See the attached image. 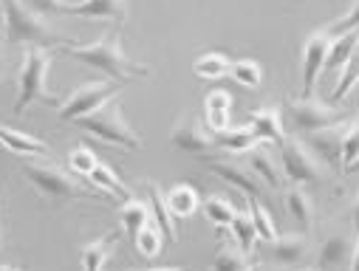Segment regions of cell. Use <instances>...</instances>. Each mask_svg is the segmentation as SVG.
<instances>
[{
	"label": "cell",
	"instance_id": "20",
	"mask_svg": "<svg viewBox=\"0 0 359 271\" xmlns=\"http://www.w3.org/2000/svg\"><path fill=\"white\" fill-rule=\"evenodd\" d=\"M283 207H286V212H289V218L294 223H300L303 229L311 226V221H314V204H311L309 193L303 190V184H292V187L283 190Z\"/></svg>",
	"mask_w": 359,
	"mask_h": 271
},
{
	"label": "cell",
	"instance_id": "8",
	"mask_svg": "<svg viewBox=\"0 0 359 271\" xmlns=\"http://www.w3.org/2000/svg\"><path fill=\"white\" fill-rule=\"evenodd\" d=\"M278 147H280V169L286 181H292V184H317V181L325 178L323 161L303 141L283 139Z\"/></svg>",
	"mask_w": 359,
	"mask_h": 271
},
{
	"label": "cell",
	"instance_id": "2",
	"mask_svg": "<svg viewBox=\"0 0 359 271\" xmlns=\"http://www.w3.org/2000/svg\"><path fill=\"white\" fill-rule=\"evenodd\" d=\"M0 12H4V23H6V43L9 46H62L71 43L65 37H60L48 20L43 15H37L34 9H29L23 0H0Z\"/></svg>",
	"mask_w": 359,
	"mask_h": 271
},
{
	"label": "cell",
	"instance_id": "14",
	"mask_svg": "<svg viewBox=\"0 0 359 271\" xmlns=\"http://www.w3.org/2000/svg\"><path fill=\"white\" fill-rule=\"evenodd\" d=\"M65 18H85V20H114L116 26L128 18V0H76L62 4Z\"/></svg>",
	"mask_w": 359,
	"mask_h": 271
},
{
	"label": "cell",
	"instance_id": "25",
	"mask_svg": "<svg viewBox=\"0 0 359 271\" xmlns=\"http://www.w3.org/2000/svg\"><path fill=\"white\" fill-rule=\"evenodd\" d=\"M164 198H167V207H170L172 218H190V215H196V209H198V204H201L198 193H196L190 184H175V187H170V193H167Z\"/></svg>",
	"mask_w": 359,
	"mask_h": 271
},
{
	"label": "cell",
	"instance_id": "40",
	"mask_svg": "<svg viewBox=\"0 0 359 271\" xmlns=\"http://www.w3.org/2000/svg\"><path fill=\"white\" fill-rule=\"evenodd\" d=\"M351 221H353V232L359 235V195H356V201H353V209H351Z\"/></svg>",
	"mask_w": 359,
	"mask_h": 271
},
{
	"label": "cell",
	"instance_id": "16",
	"mask_svg": "<svg viewBox=\"0 0 359 271\" xmlns=\"http://www.w3.org/2000/svg\"><path fill=\"white\" fill-rule=\"evenodd\" d=\"M249 127L257 136V141H266V144H280L286 139L283 111L280 108H260V111H255L252 119H249Z\"/></svg>",
	"mask_w": 359,
	"mask_h": 271
},
{
	"label": "cell",
	"instance_id": "31",
	"mask_svg": "<svg viewBox=\"0 0 359 271\" xmlns=\"http://www.w3.org/2000/svg\"><path fill=\"white\" fill-rule=\"evenodd\" d=\"M100 164H102L100 155H97L91 147H88V144H76V147L68 150V167H71V172L79 175V178H88Z\"/></svg>",
	"mask_w": 359,
	"mask_h": 271
},
{
	"label": "cell",
	"instance_id": "42",
	"mask_svg": "<svg viewBox=\"0 0 359 271\" xmlns=\"http://www.w3.org/2000/svg\"><path fill=\"white\" fill-rule=\"evenodd\" d=\"M4 74H6V60H4V54H0V79H4Z\"/></svg>",
	"mask_w": 359,
	"mask_h": 271
},
{
	"label": "cell",
	"instance_id": "18",
	"mask_svg": "<svg viewBox=\"0 0 359 271\" xmlns=\"http://www.w3.org/2000/svg\"><path fill=\"white\" fill-rule=\"evenodd\" d=\"M0 144L15 155H46L48 153V144L43 139H37L26 130L9 127V125H0Z\"/></svg>",
	"mask_w": 359,
	"mask_h": 271
},
{
	"label": "cell",
	"instance_id": "39",
	"mask_svg": "<svg viewBox=\"0 0 359 271\" xmlns=\"http://www.w3.org/2000/svg\"><path fill=\"white\" fill-rule=\"evenodd\" d=\"M359 26V0H356V4L348 9V15L345 18H339L337 23H331L325 32L334 37V34H342V32H348V29H356Z\"/></svg>",
	"mask_w": 359,
	"mask_h": 271
},
{
	"label": "cell",
	"instance_id": "28",
	"mask_svg": "<svg viewBox=\"0 0 359 271\" xmlns=\"http://www.w3.org/2000/svg\"><path fill=\"white\" fill-rule=\"evenodd\" d=\"M164 232L156 226V221H147L142 229H139V235L133 237V249L142 254V257H147V260H156L158 254H161V249H164Z\"/></svg>",
	"mask_w": 359,
	"mask_h": 271
},
{
	"label": "cell",
	"instance_id": "6",
	"mask_svg": "<svg viewBox=\"0 0 359 271\" xmlns=\"http://www.w3.org/2000/svg\"><path fill=\"white\" fill-rule=\"evenodd\" d=\"M114 97H119V85L108 82V79H94V82H82L79 88H74L65 99H57L54 111L62 122H76L82 116L97 113L105 102H111Z\"/></svg>",
	"mask_w": 359,
	"mask_h": 271
},
{
	"label": "cell",
	"instance_id": "24",
	"mask_svg": "<svg viewBox=\"0 0 359 271\" xmlns=\"http://www.w3.org/2000/svg\"><path fill=\"white\" fill-rule=\"evenodd\" d=\"M116 240H119V235L111 232V235H105V237H100V240H91L88 246H82V251H79V265H82V268H91V271L105 268L108 260H111V254H114Z\"/></svg>",
	"mask_w": 359,
	"mask_h": 271
},
{
	"label": "cell",
	"instance_id": "10",
	"mask_svg": "<svg viewBox=\"0 0 359 271\" xmlns=\"http://www.w3.org/2000/svg\"><path fill=\"white\" fill-rule=\"evenodd\" d=\"M328 46H331V34L325 29L311 32L303 43V97H311L320 74L325 71V60H328Z\"/></svg>",
	"mask_w": 359,
	"mask_h": 271
},
{
	"label": "cell",
	"instance_id": "37",
	"mask_svg": "<svg viewBox=\"0 0 359 271\" xmlns=\"http://www.w3.org/2000/svg\"><path fill=\"white\" fill-rule=\"evenodd\" d=\"M359 82V51L353 54V60L342 68V79L337 82V88H334V94H331V99L334 102H339V99H345L348 94H351V88Z\"/></svg>",
	"mask_w": 359,
	"mask_h": 271
},
{
	"label": "cell",
	"instance_id": "34",
	"mask_svg": "<svg viewBox=\"0 0 359 271\" xmlns=\"http://www.w3.org/2000/svg\"><path fill=\"white\" fill-rule=\"evenodd\" d=\"M204 215L210 218V223H215V226H221V229H229V223H232V218H235V207H232V201L224 198V195H210V198L204 201Z\"/></svg>",
	"mask_w": 359,
	"mask_h": 271
},
{
	"label": "cell",
	"instance_id": "27",
	"mask_svg": "<svg viewBox=\"0 0 359 271\" xmlns=\"http://www.w3.org/2000/svg\"><path fill=\"white\" fill-rule=\"evenodd\" d=\"M85 181H88V184H91V187H97L102 195H105V193H111V195H119V198H125V201L133 195V193H130V190L122 184V178H119V175H116V172H114L108 164H100V167H97L91 175H88Z\"/></svg>",
	"mask_w": 359,
	"mask_h": 271
},
{
	"label": "cell",
	"instance_id": "11",
	"mask_svg": "<svg viewBox=\"0 0 359 271\" xmlns=\"http://www.w3.org/2000/svg\"><path fill=\"white\" fill-rule=\"evenodd\" d=\"M351 119L339 122V125H328V127H320V130H311V133H303V144L320 158L325 161L328 167H334L337 172L342 169V133H345V125Z\"/></svg>",
	"mask_w": 359,
	"mask_h": 271
},
{
	"label": "cell",
	"instance_id": "32",
	"mask_svg": "<svg viewBox=\"0 0 359 271\" xmlns=\"http://www.w3.org/2000/svg\"><path fill=\"white\" fill-rule=\"evenodd\" d=\"M249 204H252V201H249ZM249 215H252V223H255V232H257V240H260V243H269V240H275V237L280 235L278 226H275L272 212L263 207V201H255V204L249 207Z\"/></svg>",
	"mask_w": 359,
	"mask_h": 271
},
{
	"label": "cell",
	"instance_id": "29",
	"mask_svg": "<svg viewBox=\"0 0 359 271\" xmlns=\"http://www.w3.org/2000/svg\"><path fill=\"white\" fill-rule=\"evenodd\" d=\"M229 68H232V62H229L221 51H207V54L196 57V62H193V74H196L198 79H210V82L226 76Z\"/></svg>",
	"mask_w": 359,
	"mask_h": 271
},
{
	"label": "cell",
	"instance_id": "3",
	"mask_svg": "<svg viewBox=\"0 0 359 271\" xmlns=\"http://www.w3.org/2000/svg\"><path fill=\"white\" fill-rule=\"evenodd\" d=\"M23 175L26 181L37 190L40 198L46 201H54V204H65V201H94L100 198L102 193L97 187H85L79 184L76 178H71L62 167L57 164H37V161H29L23 167Z\"/></svg>",
	"mask_w": 359,
	"mask_h": 271
},
{
	"label": "cell",
	"instance_id": "26",
	"mask_svg": "<svg viewBox=\"0 0 359 271\" xmlns=\"http://www.w3.org/2000/svg\"><path fill=\"white\" fill-rule=\"evenodd\" d=\"M147 221H150V207H147L144 201H139V198L130 195V198L119 207V223H122V229L128 232L130 243H133V237L139 235V229H142Z\"/></svg>",
	"mask_w": 359,
	"mask_h": 271
},
{
	"label": "cell",
	"instance_id": "19",
	"mask_svg": "<svg viewBox=\"0 0 359 271\" xmlns=\"http://www.w3.org/2000/svg\"><path fill=\"white\" fill-rule=\"evenodd\" d=\"M359 51V26L356 29H348L342 34H334L331 37V46H328V60H325V68L328 71H342L353 54Z\"/></svg>",
	"mask_w": 359,
	"mask_h": 271
},
{
	"label": "cell",
	"instance_id": "30",
	"mask_svg": "<svg viewBox=\"0 0 359 271\" xmlns=\"http://www.w3.org/2000/svg\"><path fill=\"white\" fill-rule=\"evenodd\" d=\"M229 232H232V237H235V243L246 251V254H252L255 249H257V232H255V223H252V215L249 212H235V218H232V223H229Z\"/></svg>",
	"mask_w": 359,
	"mask_h": 271
},
{
	"label": "cell",
	"instance_id": "5",
	"mask_svg": "<svg viewBox=\"0 0 359 271\" xmlns=\"http://www.w3.org/2000/svg\"><path fill=\"white\" fill-rule=\"evenodd\" d=\"M76 125L85 130V133H91L108 144H116V147H125V150H139L142 147V139L139 133L128 125V119L122 116V105H119V97H114L111 102H105L97 113L91 116H82L76 119Z\"/></svg>",
	"mask_w": 359,
	"mask_h": 271
},
{
	"label": "cell",
	"instance_id": "23",
	"mask_svg": "<svg viewBox=\"0 0 359 271\" xmlns=\"http://www.w3.org/2000/svg\"><path fill=\"white\" fill-rule=\"evenodd\" d=\"M144 187H147V195H150V209H153L156 226L164 232V240H167V243H175V237H178V232H175V218H172V212H170V207H167L164 193L158 190V184H153V181H147Z\"/></svg>",
	"mask_w": 359,
	"mask_h": 271
},
{
	"label": "cell",
	"instance_id": "7",
	"mask_svg": "<svg viewBox=\"0 0 359 271\" xmlns=\"http://www.w3.org/2000/svg\"><path fill=\"white\" fill-rule=\"evenodd\" d=\"M286 113H289V122L297 133H311V130H320V127H328V125H339L348 116V111L337 108V105H328L323 99H317L314 94L311 97H300V99H289L286 105Z\"/></svg>",
	"mask_w": 359,
	"mask_h": 271
},
{
	"label": "cell",
	"instance_id": "21",
	"mask_svg": "<svg viewBox=\"0 0 359 271\" xmlns=\"http://www.w3.org/2000/svg\"><path fill=\"white\" fill-rule=\"evenodd\" d=\"M204 113H207V127L210 130H224L229 127V113H232V97L229 90H210L204 99Z\"/></svg>",
	"mask_w": 359,
	"mask_h": 271
},
{
	"label": "cell",
	"instance_id": "4",
	"mask_svg": "<svg viewBox=\"0 0 359 271\" xmlns=\"http://www.w3.org/2000/svg\"><path fill=\"white\" fill-rule=\"evenodd\" d=\"M48 71H51V54L43 46H29L23 54L20 76H18V99H15V113H23L34 102L57 105V97L48 90Z\"/></svg>",
	"mask_w": 359,
	"mask_h": 271
},
{
	"label": "cell",
	"instance_id": "9",
	"mask_svg": "<svg viewBox=\"0 0 359 271\" xmlns=\"http://www.w3.org/2000/svg\"><path fill=\"white\" fill-rule=\"evenodd\" d=\"M207 169L212 175H218L221 181H226L229 187H235L241 195H246L249 201H263V184L260 178L249 169V164H238V161H229V158H207Z\"/></svg>",
	"mask_w": 359,
	"mask_h": 271
},
{
	"label": "cell",
	"instance_id": "15",
	"mask_svg": "<svg viewBox=\"0 0 359 271\" xmlns=\"http://www.w3.org/2000/svg\"><path fill=\"white\" fill-rule=\"evenodd\" d=\"M246 155V164H249V169L260 178V184L266 187V190H275V193H280L283 187H286V175H283V169H280V164L275 161V155L269 153L266 147H252V150H246L243 153Z\"/></svg>",
	"mask_w": 359,
	"mask_h": 271
},
{
	"label": "cell",
	"instance_id": "41",
	"mask_svg": "<svg viewBox=\"0 0 359 271\" xmlns=\"http://www.w3.org/2000/svg\"><path fill=\"white\" fill-rule=\"evenodd\" d=\"M359 237V235H356ZM348 268H359V240L353 243V254H351V265Z\"/></svg>",
	"mask_w": 359,
	"mask_h": 271
},
{
	"label": "cell",
	"instance_id": "12",
	"mask_svg": "<svg viewBox=\"0 0 359 271\" xmlns=\"http://www.w3.org/2000/svg\"><path fill=\"white\" fill-rule=\"evenodd\" d=\"M170 141L172 147L178 150H184L190 155H198V158H212L215 153V141H212V130H207L198 119H184V122H178L170 133Z\"/></svg>",
	"mask_w": 359,
	"mask_h": 271
},
{
	"label": "cell",
	"instance_id": "13",
	"mask_svg": "<svg viewBox=\"0 0 359 271\" xmlns=\"http://www.w3.org/2000/svg\"><path fill=\"white\" fill-rule=\"evenodd\" d=\"M263 254L272 260L275 265H303L311 254V243L306 235H278L275 240L260 243Z\"/></svg>",
	"mask_w": 359,
	"mask_h": 271
},
{
	"label": "cell",
	"instance_id": "22",
	"mask_svg": "<svg viewBox=\"0 0 359 271\" xmlns=\"http://www.w3.org/2000/svg\"><path fill=\"white\" fill-rule=\"evenodd\" d=\"M212 141L215 150L224 153H246L257 144V136L252 133V127H224V130H212Z\"/></svg>",
	"mask_w": 359,
	"mask_h": 271
},
{
	"label": "cell",
	"instance_id": "1",
	"mask_svg": "<svg viewBox=\"0 0 359 271\" xmlns=\"http://www.w3.org/2000/svg\"><path fill=\"white\" fill-rule=\"evenodd\" d=\"M60 48H62L68 57L79 60L82 65L94 68V71H102V74L111 76V79L147 76V65H139V62H133V60L125 54L119 32H108V34H102V37L94 40V43H79V46H74V40H71V46L62 43Z\"/></svg>",
	"mask_w": 359,
	"mask_h": 271
},
{
	"label": "cell",
	"instance_id": "17",
	"mask_svg": "<svg viewBox=\"0 0 359 271\" xmlns=\"http://www.w3.org/2000/svg\"><path fill=\"white\" fill-rule=\"evenodd\" d=\"M351 254H353V240L345 232H334L323 240L320 254H317V265L320 268H339V265H351Z\"/></svg>",
	"mask_w": 359,
	"mask_h": 271
},
{
	"label": "cell",
	"instance_id": "43",
	"mask_svg": "<svg viewBox=\"0 0 359 271\" xmlns=\"http://www.w3.org/2000/svg\"><path fill=\"white\" fill-rule=\"evenodd\" d=\"M345 172H359V158H356V161H353V164H351Z\"/></svg>",
	"mask_w": 359,
	"mask_h": 271
},
{
	"label": "cell",
	"instance_id": "36",
	"mask_svg": "<svg viewBox=\"0 0 359 271\" xmlns=\"http://www.w3.org/2000/svg\"><path fill=\"white\" fill-rule=\"evenodd\" d=\"M356 158H359V122H348L342 133V169L339 172H345Z\"/></svg>",
	"mask_w": 359,
	"mask_h": 271
},
{
	"label": "cell",
	"instance_id": "35",
	"mask_svg": "<svg viewBox=\"0 0 359 271\" xmlns=\"http://www.w3.org/2000/svg\"><path fill=\"white\" fill-rule=\"evenodd\" d=\"M252 265V254H246L238 243H224L218 249V254L212 257V268H249Z\"/></svg>",
	"mask_w": 359,
	"mask_h": 271
},
{
	"label": "cell",
	"instance_id": "33",
	"mask_svg": "<svg viewBox=\"0 0 359 271\" xmlns=\"http://www.w3.org/2000/svg\"><path fill=\"white\" fill-rule=\"evenodd\" d=\"M229 76H232L241 88L255 90V88H260V82H263V68H260V62H255V60H238V62H232Z\"/></svg>",
	"mask_w": 359,
	"mask_h": 271
},
{
	"label": "cell",
	"instance_id": "38",
	"mask_svg": "<svg viewBox=\"0 0 359 271\" xmlns=\"http://www.w3.org/2000/svg\"><path fill=\"white\" fill-rule=\"evenodd\" d=\"M29 9H34L43 18H60L62 15V4L65 0H23Z\"/></svg>",
	"mask_w": 359,
	"mask_h": 271
}]
</instances>
